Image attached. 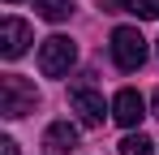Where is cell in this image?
I'll use <instances>...</instances> for the list:
<instances>
[{
	"label": "cell",
	"instance_id": "cell-1",
	"mask_svg": "<svg viewBox=\"0 0 159 155\" xmlns=\"http://www.w3.org/2000/svg\"><path fill=\"white\" fill-rule=\"evenodd\" d=\"M34 103H39L34 82H26V78H17V73H4V78H0V112H4L9 121L34 112Z\"/></svg>",
	"mask_w": 159,
	"mask_h": 155
},
{
	"label": "cell",
	"instance_id": "cell-2",
	"mask_svg": "<svg viewBox=\"0 0 159 155\" xmlns=\"http://www.w3.org/2000/svg\"><path fill=\"white\" fill-rule=\"evenodd\" d=\"M112 60H116L125 73L142 69V60H146V39H142L138 26H116V30H112Z\"/></svg>",
	"mask_w": 159,
	"mask_h": 155
},
{
	"label": "cell",
	"instance_id": "cell-3",
	"mask_svg": "<svg viewBox=\"0 0 159 155\" xmlns=\"http://www.w3.org/2000/svg\"><path fill=\"white\" fill-rule=\"evenodd\" d=\"M73 60H78V43H73V39H65V35L43 39V48H39V69H43V78H65L73 69Z\"/></svg>",
	"mask_w": 159,
	"mask_h": 155
},
{
	"label": "cell",
	"instance_id": "cell-4",
	"mask_svg": "<svg viewBox=\"0 0 159 155\" xmlns=\"http://www.w3.org/2000/svg\"><path fill=\"white\" fill-rule=\"evenodd\" d=\"M69 108H73V112H78V121L82 125H103V95H99V91H90V86H78V91H69Z\"/></svg>",
	"mask_w": 159,
	"mask_h": 155
},
{
	"label": "cell",
	"instance_id": "cell-5",
	"mask_svg": "<svg viewBox=\"0 0 159 155\" xmlns=\"http://www.w3.org/2000/svg\"><path fill=\"white\" fill-rule=\"evenodd\" d=\"M26 43H30V26L22 17H4L0 22V56L4 60H17L26 52Z\"/></svg>",
	"mask_w": 159,
	"mask_h": 155
},
{
	"label": "cell",
	"instance_id": "cell-6",
	"mask_svg": "<svg viewBox=\"0 0 159 155\" xmlns=\"http://www.w3.org/2000/svg\"><path fill=\"white\" fill-rule=\"evenodd\" d=\"M142 116H146L142 95H138V91H129V86H125V91H116V99H112V121H116V125H125V129H133Z\"/></svg>",
	"mask_w": 159,
	"mask_h": 155
},
{
	"label": "cell",
	"instance_id": "cell-7",
	"mask_svg": "<svg viewBox=\"0 0 159 155\" xmlns=\"http://www.w3.org/2000/svg\"><path fill=\"white\" fill-rule=\"evenodd\" d=\"M73 147H78V129L69 125V121H52L48 134H43V151L48 155H69Z\"/></svg>",
	"mask_w": 159,
	"mask_h": 155
},
{
	"label": "cell",
	"instance_id": "cell-8",
	"mask_svg": "<svg viewBox=\"0 0 159 155\" xmlns=\"http://www.w3.org/2000/svg\"><path fill=\"white\" fill-rule=\"evenodd\" d=\"M34 13L43 22H65L73 13V0H34Z\"/></svg>",
	"mask_w": 159,
	"mask_h": 155
},
{
	"label": "cell",
	"instance_id": "cell-9",
	"mask_svg": "<svg viewBox=\"0 0 159 155\" xmlns=\"http://www.w3.org/2000/svg\"><path fill=\"white\" fill-rule=\"evenodd\" d=\"M120 155H155V142H151L146 134H129V138L120 142Z\"/></svg>",
	"mask_w": 159,
	"mask_h": 155
},
{
	"label": "cell",
	"instance_id": "cell-10",
	"mask_svg": "<svg viewBox=\"0 0 159 155\" xmlns=\"http://www.w3.org/2000/svg\"><path fill=\"white\" fill-rule=\"evenodd\" d=\"M125 13L142 17V22H155L159 17V0H125Z\"/></svg>",
	"mask_w": 159,
	"mask_h": 155
},
{
	"label": "cell",
	"instance_id": "cell-11",
	"mask_svg": "<svg viewBox=\"0 0 159 155\" xmlns=\"http://www.w3.org/2000/svg\"><path fill=\"white\" fill-rule=\"evenodd\" d=\"M0 155H17V142L13 138H0Z\"/></svg>",
	"mask_w": 159,
	"mask_h": 155
},
{
	"label": "cell",
	"instance_id": "cell-12",
	"mask_svg": "<svg viewBox=\"0 0 159 155\" xmlns=\"http://www.w3.org/2000/svg\"><path fill=\"white\" fill-rule=\"evenodd\" d=\"M151 112H155V116H159V91H155V99H151Z\"/></svg>",
	"mask_w": 159,
	"mask_h": 155
},
{
	"label": "cell",
	"instance_id": "cell-13",
	"mask_svg": "<svg viewBox=\"0 0 159 155\" xmlns=\"http://www.w3.org/2000/svg\"><path fill=\"white\" fill-rule=\"evenodd\" d=\"M9 4H17V0H9Z\"/></svg>",
	"mask_w": 159,
	"mask_h": 155
}]
</instances>
